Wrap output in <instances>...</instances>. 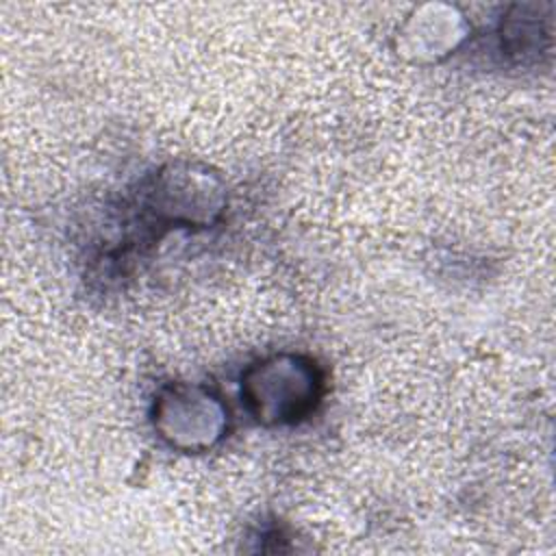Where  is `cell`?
<instances>
[{"label": "cell", "instance_id": "obj_3", "mask_svg": "<svg viewBox=\"0 0 556 556\" xmlns=\"http://www.w3.org/2000/svg\"><path fill=\"white\" fill-rule=\"evenodd\" d=\"M152 426L178 452H206L228 432V406L208 387L169 382L154 397Z\"/></svg>", "mask_w": 556, "mask_h": 556}, {"label": "cell", "instance_id": "obj_5", "mask_svg": "<svg viewBox=\"0 0 556 556\" xmlns=\"http://www.w3.org/2000/svg\"><path fill=\"white\" fill-rule=\"evenodd\" d=\"M502 52L517 63L536 61L549 46V28L536 4H517L500 24Z\"/></svg>", "mask_w": 556, "mask_h": 556}, {"label": "cell", "instance_id": "obj_4", "mask_svg": "<svg viewBox=\"0 0 556 556\" xmlns=\"http://www.w3.org/2000/svg\"><path fill=\"white\" fill-rule=\"evenodd\" d=\"M467 22L456 9L428 4L415 11L397 30V54L410 63H437L467 37Z\"/></svg>", "mask_w": 556, "mask_h": 556}, {"label": "cell", "instance_id": "obj_2", "mask_svg": "<svg viewBox=\"0 0 556 556\" xmlns=\"http://www.w3.org/2000/svg\"><path fill=\"white\" fill-rule=\"evenodd\" d=\"M139 198L159 228H208L226 208V185L202 163L176 161L152 174Z\"/></svg>", "mask_w": 556, "mask_h": 556}, {"label": "cell", "instance_id": "obj_1", "mask_svg": "<svg viewBox=\"0 0 556 556\" xmlns=\"http://www.w3.org/2000/svg\"><path fill=\"white\" fill-rule=\"evenodd\" d=\"M324 395V374L304 354L280 352L241 374V397L261 426H291L306 419Z\"/></svg>", "mask_w": 556, "mask_h": 556}]
</instances>
